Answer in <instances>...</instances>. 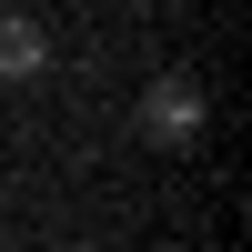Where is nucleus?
I'll list each match as a JSON object with an SVG mask.
<instances>
[{
	"mask_svg": "<svg viewBox=\"0 0 252 252\" xmlns=\"http://www.w3.org/2000/svg\"><path fill=\"white\" fill-rule=\"evenodd\" d=\"M202 131V91H192V81H152V91H141V141H152V152H182V141H192Z\"/></svg>",
	"mask_w": 252,
	"mask_h": 252,
	"instance_id": "obj_1",
	"label": "nucleus"
},
{
	"mask_svg": "<svg viewBox=\"0 0 252 252\" xmlns=\"http://www.w3.org/2000/svg\"><path fill=\"white\" fill-rule=\"evenodd\" d=\"M31 71H40V20L0 10V81H31Z\"/></svg>",
	"mask_w": 252,
	"mask_h": 252,
	"instance_id": "obj_2",
	"label": "nucleus"
}]
</instances>
